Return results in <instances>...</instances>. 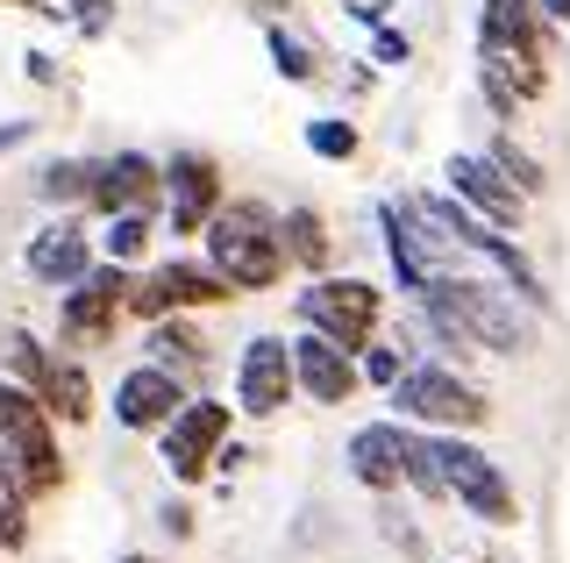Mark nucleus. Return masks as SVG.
Listing matches in <instances>:
<instances>
[{
	"instance_id": "1",
	"label": "nucleus",
	"mask_w": 570,
	"mask_h": 563,
	"mask_svg": "<svg viewBox=\"0 0 570 563\" xmlns=\"http://www.w3.org/2000/svg\"><path fill=\"white\" fill-rule=\"evenodd\" d=\"M478 72L499 115L549 86V14L534 0H485L478 8Z\"/></svg>"
},
{
	"instance_id": "2",
	"label": "nucleus",
	"mask_w": 570,
	"mask_h": 563,
	"mask_svg": "<svg viewBox=\"0 0 570 563\" xmlns=\"http://www.w3.org/2000/svg\"><path fill=\"white\" fill-rule=\"evenodd\" d=\"M200 236H207V264L228 278V293H272L285 278V236L264 200H222Z\"/></svg>"
},
{
	"instance_id": "3",
	"label": "nucleus",
	"mask_w": 570,
	"mask_h": 563,
	"mask_svg": "<svg viewBox=\"0 0 570 563\" xmlns=\"http://www.w3.org/2000/svg\"><path fill=\"white\" fill-rule=\"evenodd\" d=\"M0 456L14 464L29 500H50L65 485V456H58V414L29 393V385L0 378Z\"/></svg>"
},
{
	"instance_id": "4",
	"label": "nucleus",
	"mask_w": 570,
	"mask_h": 563,
	"mask_svg": "<svg viewBox=\"0 0 570 563\" xmlns=\"http://www.w3.org/2000/svg\"><path fill=\"white\" fill-rule=\"evenodd\" d=\"M379 286H364V278H328L321 271L307 293H293V314L299 328H314V336H328L335 349H350V357H364L371 343H379Z\"/></svg>"
},
{
	"instance_id": "5",
	"label": "nucleus",
	"mask_w": 570,
	"mask_h": 563,
	"mask_svg": "<svg viewBox=\"0 0 570 563\" xmlns=\"http://www.w3.org/2000/svg\"><path fill=\"white\" fill-rule=\"evenodd\" d=\"M392 407H400V421L435 428V435H463V428H485V421H492V399L478 393V385H463L456 372H442V364L400 372V385H392Z\"/></svg>"
},
{
	"instance_id": "6",
	"label": "nucleus",
	"mask_w": 570,
	"mask_h": 563,
	"mask_svg": "<svg viewBox=\"0 0 570 563\" xmlns=\"http://www.w3.org/2000/svg\"><path fill=\"white\" fill-rule=\"evenodd\" d=\"M435 300L463 322V336L478 349H499V357H513V349H528V314L513 307L507 286H478V278H435Z\"/></svg>"
},
{
	"instance_id": "7",
	"label": "nucleus",
	"mask_w": 570,
	"mask_h": 563,
	"mask_svg": "<svg viewBox=\"0 0 570 563\" xmlns=\"http://www.w3.org/2000/svg\"><path fill=\"white\" fill-rule=\"evenodd\" d=\"M121 314H129V264H94L79 286H65L58 328L71 349H100V343H115Z\"/></svg>"
},
{
	"instance_id": "8",
	"label": "nucleus",
	"mask_w": 570,
	"mask_h": 563,
	"mask_svg": "<svg viewBox=\"0 0 570 563\" xmlns=\"http://www.w3.org/2000/svg\"><path fill=\"white\" fill-rule=\"evenodd\" d=\"M222 300H236V293H228V278L214 271V264H157V271L129 278V314H142V322L193 314V307H222Z\"/></svg>"
},
{
	"instance_id": "9",
	"label": "nucleus",
	"mask_w": 570,
	"mask_h": 563,
	"mask_svg": "<svg viewBox=\"0 0 570 563\" xmlns=\"http://www.w3.org/2000/svg\"><path fill=\"white\" fill-rule=\"evenodd\" d=\"M435 450H442V478H450V500L463 506V514H478L485 527H507V521H513V485H507V471H499L485 450L456 443V435H435Z\"/></svg>"
},
{
	"instance_id": "10",
	"label": "nucleus",
	"mask_w": 570,
	"mask_h": 563,
	"mask_svg": "<svg viewBox=\"0 0 570 563\" xmlns=\"http://www.w3.org/2000/svg\"><path fill=\"white\" fill-rule=\"evenodd\" d=\"M165 464H171V478L178 485H200L207 471H214V456H222V443H228V407L222 399H186L165 428Z\"/></svg>"
},
{
	"instance_id": "11",
	"label": "nucleus",
	"mask_w": 570,
	"mask_h": 563,
	"mask_svg": "<svg viewBox=\"0 0 570 563\" xmlns=\"http://www.w3.org/2000/svg\"><path fill=\"white\" fill-rule=\"evenodd\" d=\"M293 343L285 336H249L243 357H236V407L249 421H272L285 399H293Z\"/></svg>"
},
{
	"instance_id": "12",
	"label": "nucleus",
	"mask_w": 570,
	"mask_h": 563,
	"mask_svg": "<svg viewBox=\"0 0 570 563\" xmlns=\"http://www.w3.org/2000/svg\"><path fill=\"white\" fill-rule=\"evenodd\" d=\"M165 200H171V236H200L222 207V165L207 150H178L165 165Z\"/></svg>"
},
{
	"instance_id": "13",
	"label": "nucleus",
	"mask_w": 570,
	"mask_h": 563,
	"mask_svg": "<svg viewBox=\"0 0 570 563\" xmlns=\"http://www.w3.org/2000/svg\"><path fill=\"white\" fill-rule=\"evenodd\" d=\"M293 385L314 399V407H343V399L364 385V372H356V357L350 349H335L328 336H293Z\"/></svg>"
},
{
	"instance_id": "14",
	"label": "nucleus",
	"mask_w": 570,
	"mask_h": 563,
	"mask_svg": "<svg viewBox=\"0 0 570 563\" xmlns=\"http://www.w3.org/2000/svg\"><path fill=\"white\" fill-rule=\"evenodd\" d=\"M442 179H450L456 200L471 207V215H485L492 228H513V221H521V200H528V192L513 186L492 157H450V171H442Z\"/></svg>"
},
{
	"instance_id": "15",
	"label": "nucleus",
	"mask_w": 570,
	"mask_h": 563,
	"mask_svg": "<svg viewBox=\"0 0 570 563\" xmlns=\"http://www.w3.org/2000/svg\"><path fill=\"white\" fill-rule=\"evenodd\" d=\"M178 407H186V378H171L165 364H136V372L115 385V421L121 428H165Z\"/></svg>"
},
{
	"instance_id": "16",
	"label": "nucleus",
	"mask_w": 570,
	"mask_h": 563,
	"mask_svg": "<svg viewBox=\"0 0 570 563\" xmlns=\"http://www.w3.org/2000/svg\"><path fill=\"white\" fill-rule=\"evenodd\" d=\"M157 192H165V165L142 150H121L94 165V207L100 215H129V207H157Z\"/></svg>"
},
{
	"instance_id": "17",
	"label": "nucleus",
	"mask_w": 570,
	"mask_h": 563,
	"mask_svg": "<svg viewBox=\"0 0 570 563\" xmlns=\"http://www.w3.org/2000/svg\"><path fill=\"white\" fill-rule=\"evenodd\" d=\"M350 478L371 485V492H400L406 485V428L400 421H364V428L350 435Z\"/></svg>"
},
{
	"instance_id": "18",
	"label": "nucleus",
	"mask_w": 570,
	"mask_h": 563,
	"mask_svg": "<svg viewBox=\"0 0 570 563\" xmlns=\"http://www.w3.org/2000/svg\"><path fill=\"white\" fill-rule=\"evenodd\" d=\"M86 271H94V243H86L71 221H50L43 236L29 243V278H36V286H58L65 293V286H79Z\"/></svg>"
},
{
	"instance_id": "19",
	"label": "nucleus",
	"mask_w": 570,
	"mask_h": 563,
	"mask_svg": "<svg viewBox=\"0 0 570 563\" xmlns=\"http://www.w3.org/2000/svg\"><path fill=\"white\" fill-rule=\"evenodd\" d=\"M36 399H43L58 421H94V378H86L79 357H50V364H43V385H36Z\"/></svg>"
},
{
	"instance_id": "20",
	"label": "nucleus",
	"mask_w": 570,
	"mask_h": 563,
	"mask_svg": "<svg viewBox=\"0 0 570 563\" xmlns=\"http://www.w3.org/2000/svg\"><path fill=\"white\" fill-rule=\"evenodd\" d=\"M278 236H285V264H299V271H328V221L314 215V207H293V215H278Z\"/></svg>"
},
{
	"instance_id": "21",
	"label": "nucleus",
	"mask_w": 570,
	"mask_h": 563,
	"mask_svg": "<svg viewBox=\"0 0 570 563\" xmlns=\"http://www.w3.org/2000/svg\"><path fill=\"white\" fill-rule=\"evenodd\" d=\"M150 364H165L171 378H186V372H200V364H207V343L186 328V314H165V322L150 328Z\"/></svg>"
},
{
	"instance_id": "22",
	"label": "nucleus",
	"mask_w": 570,
	"mask_h": 563,
	"mask_svg": "<svg viewBox=\"0 0 570 563\" xmlns=\"http://www.w3.org/2000/svg\"><path fill=\"white\" fill-rule=\"evenodd\" d=\"M406 485L428 492V500H450V478H442V450H435V435H421V428H406Z\"/></svg>"
},
{
	"instance_id": "23",
	"label": "nucleus",
	"mask_w": 570,
	"mask_h": 563,
	"mask_svg": "<svg viewBox=\"0 0 570 563\" xmlns=\"http://www.w3.org/2000/svg\"><path fill=\"white\" fill-rule=\"evenodd\" d=\"M107 264H136L150 250V207H129V215H107V236H100Z\"/></svg>"
},
{
	"instance_id": "24",
	"label": "nucleus",
	"mask_w": 570,
	"mask_h": 563,
	"mask_svg": "<svg viewBox=\"0 0 570 563\" xmlns=\"http://www.w3.org/2000/svg\"><path fill=\"white\" fill-rule=\"evenodd\" d=\"M29 542V492L14 478V464L0 456V550H22Z\"/></svg>"
},
{
	"instance_id": "25",
	"label": "nucleus",
	"mask_w": 570,
	"mask_h": 563,
	"mask_svg": "<svg viewBox=\"0 0 570 563\" xmlns=\"http://www.w3.org/2000/svg\"><path fill=\"white\" fill-rule=\"evenodd\" d=\"M0 357H8V372H14V385H43V364H50V349L29 336V328H8V336H0Z\"/></svg>"
},
{
	"instance_id": "26",
	"label": "nucleus",
	"mask_w": 570,
	"mask_h": 563,
	"mask_svg": "<svg viewBox=\"0 0 570 563\" xmlns=\"http://www.w3.org/2000/svg\"><path fill=\"white\" fill-rule=\"evenodd\" d=\"M50 207L58 200H94V165H79V157H65V165H43V179H36Z\"/></svg>"
},
{
	"instance_id": "27",
	"label": "nucleus",
	"mask_w": 570,
	"mask_h": 563,
	"mask_svg": "<svg viewBox=\"0 0 570 563\" xmlns=\"http://www.w3.org/2000/svg\"><path fill=\"white\" fill-rule=\"evenodd\" d=\"M307 150H314V157H328V165H343V157H356V121H335V115L307 121Z\"/></svg>"
},
{
	"instance_id": "28",
	"label": "nucleus",
	"mask_w": 570,
	"mask_h": 563,
	"mask_svg": "<svg viewBox=\"0 0 570 563\" xmlns=\"http://www.w3.org/2000/svg\"><path fill=\"white\" fill-rule=\"evenodd\" d=\"M264 43H272V65H278V79H293V86H307V79H314V50L299 43V37H285V29L272 22V37H264Z\"/></svg>"
},
{
	"instance_id": "29",
	"label": "nucleus",
	"mask_w": 570,
	"mask_h": 563,
	"mask_svg": "<svg viewBox=\"0 0 570 563\" xmlns=\"http://www.w3.org/2000/svg\"><path fill=\"white\" fill-rule=\"evenodd\" d=\"M485 157H492V165H499V171H507V179H513V186H521V192H542V165H534V157H528V150H513V144H507V136H499V144H492Z\"/></svg>"
},
{
	"instance_id": "30",
	"label": "nucleus",
	"mask_w": 570,
	"mask_h": 563,
	"mask_svg": "<svg viewBox=\"0 0 570 563\" xmlns=\"http://www.w3.org/2000/svg\"><path fill=\"white\" fill-rule=\"evenodd\" d=\"M356 372H364L371 385H385V393H392V385H400V372H406V349H379V343H371Z\"/></svg>"
},
{
	"instance_id": "31",
	"label": "nucleus",
	"mask_w": 570,
	"mask_h": 563,
	"mask_svg": "<svg viewBox=\"0 0 570 563\" xmlns=\"http://www.w3.org/2000/svg\"><path fill=\"white\" fill-rule=\"evenodd\" d=\"M371 50H379V65H406V58H414V43H406L400 29H379V43H371Z\"/></svg>"
},
{
	"instance_id": "32",
	"label": "nucleus",
	"mask_w": 570,
	"mask_h": 563,
	"mask_svg": "<svg viewBox=\"0 0 570 563\" xmlns=\"http://www.w3.org/2000/svg\"><path fill=\"white\" fill-rule=\"evenodd\" d=\"M79 29H86V37H100V29H107V0H79Z\"/></svg>"
},
{
	"instance_id": "33",
	"label": "nucleus",
	"mask_w": 570,
	"mask_h": 563,
	"mask_svg": "<svg viewBox=\"0 0 570 563\" xmlns=\"http://www.w3.org/2000/svg\"><path fill=\"white\" fill-rule=\"evenodd\" d=\"M29 79H36V86H50V79H58V65H50L43 50H29Z\"/></svg>"
},
{
	"instance_id": "34",
	"label": "nucleus",
	"mask_w": 570,
	"mask_h": 563,
	"mask_svg": "<svg viewBox=\"0 0 570 563\" xmlns=\"http://www.w3.org/2000/svg\"><path fill=\"white\" fill-rule=\"evenodd\" d=\"M8 8H29V14H71L65 0H8Z\"/></svg>"
},
{
	"instance_id": "35",
	"label": "nucleus",
	"mask_w": 570,
	"mask_h": 563,
	"mask_svg": "<svg viewBox=\"0 0 570 563\" xmlns=\"http://www.w3.org/2000/svg\"><path fill=\"white\" fill-rule=\"evenodd\" d=\"M14 144H29V121H8V129H0V150H14Z\"/></svg>"
},
{
	"instance_id": "36",
	"label": "nucleus",
	"mask_w": 570,
	"mask_h": 563,
	"mask_svg": "<svg viewBox=\"0 0 570 563\" xmlns=\"http://www.w3.org/2000/svg\"><path fill=\"white\" fill-rule=\"evenodd\" d=\"M534 8H542L549 22H570V0H534Z\"/></svg>"
},
{
	"instance_id": "37",
	"label": "nucleus",
	"mask_w": 570,
	"mask_h": 563,
	"mask_svg": "<svg viewBox=\"0 0 570 563\" xmlns=\"http://www.w3.org/2000/svg\"><path fill=\"white\" fill-rule=\"evenodd\" d=\"M121 563H157V556H121Z\"/></svg>"
},
{
	"instance_id": "38",
	"label": "nucleus",
	"mask_w": 570,
	"mask_h": 563,
	"mask_svg": "<svg viewBox=\"0 0 570 563\" xmlns=\"http://www.w3.org/2000/svg\"><path fill=\"white\" fill-rule=\"evenodd\" d=\"M264 8H293V0H264Z\"/></svg>"
}]
</instances>
